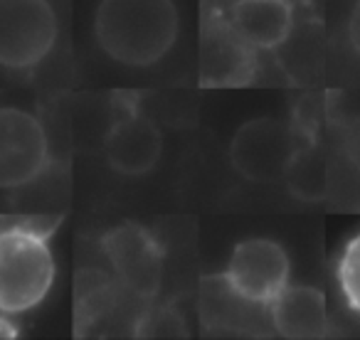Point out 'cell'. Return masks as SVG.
Instances as JSON below:
<instances>
[{
    "label": "cell",
    "instance_id": "obj_13",
    "mask_svg": "<svg viewBox=\"0 0 360 340\" xmlns=\"http://www.w3.org/2000/svg\"><path fill=\"white\" fill-rule=\"evenodd\" d=\"M338 286L345 296V303L360 315V232L348 240V244L343 247L338 259Z\"/></svg>",
    "mask_w": 360,
    "mask_h": 340
},
{
    "label": "cell",
    "instance_id": "obj_14",
    "mask_svg": "<svg viewBox=\"0 0 360 340\" xmlns=\"http://www.w3.org/2000/svg\"><path fill=\"white\" fill-rule=\"evenodd\" d=\"M343 148L348 153V158L353 160V165L360 170V116H355L343 133Z\"/></svg>",
    "mask_w": 360,
    "mask_h": 340
},
{
    "label": "cell",
    "instance_id": "obj_7",
    "mask_svg": "<svg viewBox=\"0 0 360 340\" xmlns=\"http://www.w3.org/2000/svg\"><path fill=\"white\" fill-rule=\"evenodd\" d=\"M101 247L119 279L136 296L150 299L158 291L163 276V251L148 230L136 222H124L106 232Z\"/></svg>",
    "mask_w": 360,
    "mask_h": 340
},
{
    "label": "cell",
    "instance_id": "obj_10",
    "mask_svg": "<svg viewBox=\"0 0 360 340\" xmlns=\"http://www.w3.org/2000/svg\"><path fill=\"white\" fill-rule=\"evenodd\" d=\"M274 333L286 340H319L328 335L326 296L316 286H286L269 306Z\"/></svg>",
    "mask_w": 360,
    "mask_h": 340
},
{
    "label": "cell",
    "instance_id": "obj_2",
    "mask_svg": "<svg viewBox=\"0 0 360 340\" xmlns=\"http://www.w3.org/2000/svg\"><path fill=\"white\" fill-rule=\"evenodd\" d=\"M50 227L32 222L0 225V313H27L47 299L55 284Z\"/></svg>",
    "mask_w": 360,
    "mask_h": 340
},
{
    "label": "cell",
    "instance_id": "obj_5",
    "mask_svg": "<svg viewBox=\"0 0 360 340\" xmlns=\"http://www.w3.org/2000/svg\"><path fill=\"white\" fill-rule=\"evenodd\" d=\"M50 165L45 126L30 111L0 106V190L35 183Z\"/></svg>",
    "mask_w": 360,
    "mask_h": 340
},
{
    "label": "cell",
    "instance_id": "obj_4",
    "mask_svg": "<svg viewBox=\"0 0 360 340\" xmlns=\"http://www.w3.org/2000/svg\"><path fill=\"white\" fill-rule=\"evenodd\" d=\"M301 143L304 140L289 124L271 116H259L237 129L230 145V158L237 173L247 181L276 183L284 181L286 168Z\"/></svg>",
    "mask_w": 360,
    "mask_h": 340
},
{
    "label": "cell",
    "instance_id": "obj_8",
    "mask_svg": "<svg viewBox=\"0 0 360 340\" xmlns=\"http://www.w3.org/2000/svg\"><path fill=\"white\" fill-rule=\"evenodd\" d=\"M255 50L230 27L222 15H210L200 37V84L240 86L252 79Z\"/></svg>",
    "mask_w": 360,
    "mask_h": 340
},
{
    "label": "cell",
    "instance_id": "obj_9",
    "mask_svg": "<svg viewBox=\"0 0 360 340\" xmlns=\"http://www.w3.org/2000/svg\"><path fill=\"white\" fill-rule=\"evenodd\" d=\"M104 153L114 170L124 176H143L155 168L163 153V136L153 121L129 109L106 133Z\"/></svg>",
    "mask_w": 360,
    "mask_h": 340
},
{
    "label": "cell",
    "instance_id": "obj_1",
    "mask_svg": "<svg viewBox=\"0 0 360 340\" xmlns=\"http://www.w3.org/2000/svg\"><path fill=\"white\" fill-rule=\"evenodd\" d=\"M94 32L111 60L150 67L168 55L178 37V11L173 0H101Z\"/></svg>",
    "mask_w": 360,
    "mask_h": 340
},
{
    "label": "cell",
    "instance_id": "obj_12",
    "mask_svg": "<svg viewBox=\"0 0 360 340\" xmlns=\"http://www.w3.org/2000/svg\"><path fill=\"white\" fill-rule=\"evenodd\" d=\"M284 183L289 192L299 200L306 202H319L326 197L328 190V163L316 140L301 143L296 155L291 158L289 168L284 173Z\"/></svg>",
    "mask_w": 360,
    "mask_h": 340
},
{
    "label": "cell",
    "instance_id": "obj_6",
    "mask_svg": "<svg viewBox=\"0 0 360 340\" xmlns=\"http://www.w3.org/2000/svg\"><path fill=\"white\" fill-rule=\"evenodd\" d=\"M222 279L240 299L269 306L289 286V256L271 240H245L235 247Z\"/></svg>",
    "mask_w": 360,
    "mask_h": 340
},
{
    "label": "cell",
    "instance_id": "obj_11",
    "mask_svg": "<svg viewBox=\"0 0 360 340\" xmlns=\"http://www.w3.org/2000/svg\"><path fill=\"white\" fill-rule=\"evenodd\" d=\"M225 20L252 50H274L289 37L294 13L289 0H235Z\"/></svg>",
    "mask_w": 360,
    "mask_h": 340
},
{
    "label": "cell",
    "instance_id": "obj_3",
    "mask_svg": "<svg viewBox=\"0 0 360 340\" xmlns=\"http://www.w3.org/2000/svg\"><path fill=\"white\" fill-rule=\"evenodd\" d=\"M57 42V15L50 0H0V67H37Z\"/></svg>",
    "mask_w": 360,
    "mask_h": 340
},
{
    "label": "cell",
    "instance_id": "obj_15",
    "mask_svg": "<svg viewBox=\"0 0 360 340\" xmlns=\"http://www.w3.org/2000/svg\"><path fill=\"white\" fill-rule=\"evenodd\" d=\"M348 37H350V45H353V50L358 52V57H360V0H355L353 11H350Z\"/></svg>",
    "mask_w": 360,
    "mask_h": 340
}]
</instances>
